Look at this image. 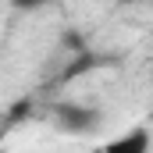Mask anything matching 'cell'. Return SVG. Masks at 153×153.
<instances>
[{"label":"cell","instance_id":"obj_1","mask_svg":"<svg viewBox=\"0 0 153 153\" xmlns=\"http://www.w3.org/2000/svg\"><path fill=\"white\" fill-rule=\"evenodd\" d=\"M53 125L61 132H71V135H82V132H93L100 125V111L93 107H82V103H57L53 107Z\"/></svg>","mask_w":153,"mask_h":153},{"label":"cell","instance_id":"obj_2","mask_svg":"<svg viewBox=\"0 0 153 153\" xmlns=\"http://www.w3.org/2000/svg\"><path fill=\"white\" fill-rule=\"evenodd\" d=\"M150 132L146 128H128L125 135H114L111 143H103L100 153H150Z\"/></svg>","mask_w":153,"mask_h":153}]
</instances>
